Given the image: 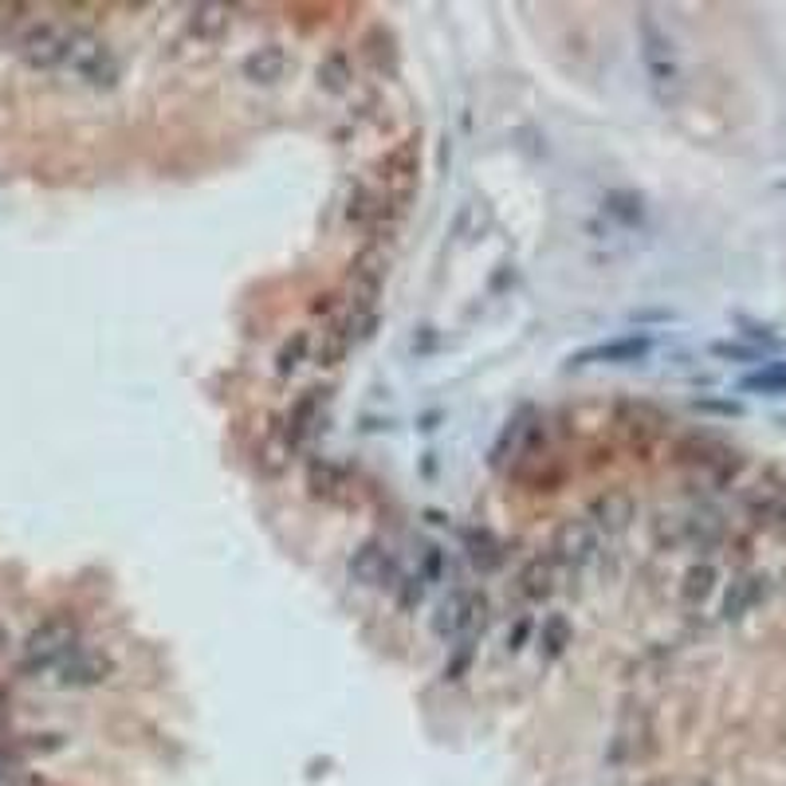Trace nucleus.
Returning a JSON list of instances; mask_svg holds the SVG:
<instances>
[{
	"instance_id": "7c9ffc66",
	"label": "nucleus",
	"mask_w": 786,
	"mask_h": 786,
	"mask_svg": "<svg viewBox=\"0 0 786 786\" xmlns=\"http://www.w3.org/2000/svg\"><path fill=\"white\" fill-rule=\"evenodd\" d=\"M472 656H476V637H464V641H452V653L445 661V681L457 684L469 676L472 669Z\"/></svg>"
},
{
	"instance_id": "cd10ccee",
	"label": "nucleus",
	"mask_w": 786,
	"mask_h": 786,
	"mask_svg": "<svg viewBox=\"0 0 786 786\" xmlns=\"http://www.w3.org/2000/svg\"><path fill=\"white\" fill-rule=\"evenodd\" d=\"M307 350H311V335L307 330H291V338H283V347L276 350V374L291 378L307 362Z\"/></svg>"
},
{
	"instance_id": "4468645a",
	"label": "nucleus",
	"mask_w": 786,
	"mask_h": 786,
	"mask_svg": "<svg viewBox=\"0 0 786 786\" xmlns=\"http://www.w3.org/2000/svg\"><path fill=\"white\" fill-rule=\"evenodd\" d=\"M111 673H114L111 656H106V653H99V649H87V645H79L76 653L67 656L64 665H59L52 676H56V684H59V688H91V684H103Z\"/></svg>"
},
{
	"instance_id": "7ed1b4c3",
	"label": "nucleus",
	"mask_w": 786,
	"mask_h": 786,
	"mask_svg": "<svg viewBox=\"0 0 786 786\" xmlns=\"http://www.w3.org/2000/svg\"><path fill=\"white\" fill-rule=\"evenodd\" d=\"M87 87H114L119 83V56L111 52L106 40H99L94 32L71 29V44H67V64Z\"/></svg>"
},
{
	"instance_id": "dca6fc26",
	"label": "nucleus",
	"mask_w": 786,
	"mask_h": 786,
	"mask_svg": "<svg viewBox=\"0 0 786 786\" xmlns=\"http://www.w3.org/2000/svg\"><path fill=\"white\" fill-rule=\"evenodd\" d=\"M786 504V480L778 469H767L755 484L743 492V512L755 519V524H771L778 519V507Z\"/></svg>"
},
{
	"instance_id": "0eeeda50",
	"label": "nucleus",
	"mask_w": 786,
	"mask_h": 786,
	"mask_svg": "<svg viewBox=\"0 0 786 786\" xmlns=\"http://www.w3.org/2000/svg\"><path fill=\"white\" fill-rule=\"evenodd\" d=\"M676 460L681 464H700L716 476V484H728V480L740 476L743 457L736 449H728L723 440L708 437V433H693V437L676 440Z\"/></svg>"
},
{
	"instance_id": "473e14b6",
	"label": "nucleus",
	"mask_w": 786,
	"mask_h": 786,
	"mask_svg": "<svg viewBox=\"0 0 786 786\" xmlns=\"http://www.w3.org/2000/svg\"><path fill=\"white\" fill-rule=\"evenodd\" d=\"M606 201H609V205H606L609 213H614V216H621V221H626V225H633L637 216H641V209H626V205H641V196H633V193H609Z\"/></svg>"
},
{
	"instance_id": "aec40b11",
	"label": "nucleus",
	"mask_w": 786,
	"mask_h": 786,
	"mask_svg": "<svg viewBox=\"0 0 786 786\" xmlns=\"http://www.w3.org/2000/svg\"><path fill=\"white\" fill-rule=\"evenodd\" d=\"M186 29L196 44H221L233 29V9H225V4H193Z\"/></svg>"
},
{
	"instance_id": "4c0bfd02",
	"label": "nucleus",
	"mask_w": 786,
	"mask_h": 786,
	"mask_svg": "<svg viewBox=\"0 0 786 786\" xmlns=\"http://www.w3.org/2000/svg\"><path fill=\"white\" fill-rule=\"evenodd\" d=\"M9 645V633H4V626H0V649Z\"/></svg>"
},
{
	"instance_id": "f3484780",
	"label": "nucleus",
	"mask_w": 786,
	"mask_h": 786,
	"mask_svg": "<svg viewBox=\"0 0 786 786\" xmlns=\"http://www.w3.org/2000/svg\"><path fill=\"white\" fill-rule=\"evenodd\" d=\"M347 571H350V579H355L358 586L374 590V586H385V582L393 586V574H397V566H393V559L385 554V547L378 543V539H366V543L358 547L355 554H350Z\"/></svg>"
},
{
	"instance_id": "6ab92c4d",
	"label": "nucleus",
	"mask_w": 786,
	"mask_h": 786,
	"mask_svg": "<svg viewBox=\"0 0 786 786\" xmlns=\"http://www.w3.org/2000/svg\"><path fill=\"white\" fill-rule=\"evenodd\" d=\"M767 594H771V579H767V574H740V579L728 586V594H723L720 618L723 621L748 618L759 602H767Z\"/></svg>"
},
{
	"instance_id": "39448f33",
	"label": "nucleus",
	"mask_w": 786,
	"mask_h": 786,
	"mask_svg": "<svg viewBox=\"0 0 786 786\" xmlns=\"http://www.w3.org/2000/svg\"><path fill=\"white\" fill-rule=\"evenodd\" d=\"M385 283V252L378 244L362 248L350 263L347 276V295H350V315H378V300H382Z\"/></svg>"
},
{
	"instance_id": "e433bc0d",
	"label": "nucleus",
	"mask_w": 786,
	"mask_h": 786,
	"mask_svg": "<svg viewBox=\"0 0 786 786\" xmlns=\"http://www.w3.org/2000/svg\"><path fill=\"white\" fill-rule=\"evenodd\" d=\"M778 524H783V531H786V504L778 507Z\"/></svg>"
},
{
	"instance_id": "bb28decb",
	"label": "nucleus",
	"mask_w": 786,
	"mask_h": 786,
	"mask_svg": "<svg viewBox=\"0 0 786 786\" xmlns=\"http://www.w3.org/2000/svg\"><path fill=\"white\" fill-rule=\"evenodd\" d=\"M307 487L315 499H338V492L347 487V472L330 464V460H315L307 469Z\"/></svg>"
},
{
	"instance_id": "f257e3e1",
	"label": "nucleus",
	"mask_w": 786,
	"mask_h": 786,
	"mask_svg": "<svg viewBox=\"0 0 786 786\" xmlns=\"http://www.w3.org/2000/svg\"><path fill=\"white\" fill-rule=\"evenodd\" d=\"M637 56H641L645 83L656 103L676 106V99H681L684 91V71H681V59H676L673 40L656 24L653 12H641V16H637Z\"/></svg>"
},
{
	"instance_id": "9d476101",
	"label": "nucleus",
	"mask_w": 786,
	"mask_h": 786,
	"mask_svg": "<svg viewBox=\"0 0 786 786\" xmlns=\"http://www.w3.org/2000/svg\"><path fill=\"white\" fill-rule=\"evenodd\" d=\"M378 169H382L385 193L405 201V196L413 193V186H417V173H422V146H417V138L397 142V146L378 161Z\"/></svg>"
},
{
	"instance_id": "ddd939ff",
	"label": "nucleus",
	"mask_w": 786,
	"mask_h": 786,
	"mask_svg": "<svg viewBox=\"0 0 786 786\" xmlns=\"http://www.w3.org/2000/svg\"><path fill=\"white\" fill-rule=\"evenodd\" d=\"M323 405H327V390H307L295 397L288 422H283V449L300 452L303 445H307L311 433H315L318 422H323Z\"/></svg>"
},
{
	"instance_id": "b1692460",
	"label": "nucleus",
	"mask_w": 786,
	"mask_h": 786,
	"mask_svg": "<svg viewBox=\"0 0 786 786\" xmlns=\"http://www.w3.org/2000/svg\"><path fill=\"white\" fill-rule=\"evenodd\" d=\"M350 350H355V338H350L347 318H343V323H330V327L323 330V338H318V350H315V362L323 366V370H335V366L347 362Z\"/></svg>"
},
{
	"instance_id": "72a5a7b5",
	"label": "nucleus",
	"mask_w": 786,
	"mask_h": 786,
	"mask_svg": "<svg viewBox=\"0 0 786 786\" xmlns=\"http://www.w3.org/2000/svg\"><path fill=\"white\" fill-rule=\"evenodd\" d=\"M422 598H425V579H422V574H409V579H402V590H397V606L413 609V606H422Z\"/></svg>"
},
{
	"instance_id": "c756f323",
	"label": "nucleus",
	"mask_w": 786,
	"mask_h": 786,
	"mask_svg": "<svg viewBox=\"0 0 786 786\" xmlns=\"http://www.w3.org/2000/svg\"><path fill=\"white\" fill-rule=\"evenodd\" d=\"M743 393H786V362H767L763 370H755V374H748L740 382Z\"/></svg>"
},
{
	"instance_id": "f03ea898",
	"label": "nucleus",
	"mask_w": 786,
	"mask_h": 786,
	"mask_svg": "<svg viewBox=\"0 0 786 786\" xmlns=\"http://www.w3.org/2000/svg\"><path fill=\"white\" fill-rule=\"evenodd\" d=\"M79 649V626L64 614L40 621L36 629L24 641V653H20V669L29 676H47L64 665L67 656Z\"/></svg>"
},
{
	"instance_id": "2f4dec72",
	"label": "nucleus",
	"mask_w": 786,
	"mask_h": 786,
	"mask_svg": "<svg viewBox=\"0 0 786 786\" xmlns=\"http://www.w3.org/2000/svg\"><path fill=\"white\" fill-rule=\"evenodd\" d=\"M711 355L731 362H763V347H743V343H711Z\"/></svg>"
},
{
	"instance_id": "2eb2a0df",
	"label": "nucleus",
	"mask_w": 786,
	"mask_h": 786,
	"mask_svg": "<svg viewBox=\"0 0 786 786\" xmlns=\"http://www.w3.org/2000/svg\"><path fill=\"white\" fill-rule=\"evenodd\" d=\"M586 519L598 535H621L637 519V499L621 487H609L586 507Z\"/></svg>"
},
{
	"instance_id": "20e7f679",
	"label": "nucleus",
	"mask_w": 786,
	"mask_h": 786,
	"mask_svg": "<svg viewBox=\"0 0 786 786\" xmlns=\"http://www.w3.org/2000/svg\"><path fill=\"white\" fill-rule=\"evenodd\" d=\"M484 626H487L484 590H452L449 598L440 602L437 618H433V633L440 641H464V637H476Z\"/></svg>"
},
{
	"instance_id": "c85d7f7f",
	"label": "nucleus",
	"mask_w": 786,
	"mask_h": 786,
	"mask_svg": "<svg viewBox=\"0 0 786 786\" xmlns=\"http://www.w3.org/2000/svg\"><path fill=\"white\" fill-rule=\"evenodd\" d=\"M469 559L476 562L480 571L492 574L499 571V562H504V547L492 531H469Z\"/></svg>"
},
{
	"instance_id": "6e6552de",
	"label": "nucleus",
	"mask_w": 786,
	"mask_h": 786,
	"mask_svg": "<svg viewBox=\"0 0 786 786\" xmlns=\"http://www.w3.org/2000/svg\"><path fill=\"white\" fill-rule=\"evenodd\" d=\"M598 554V531L590 527V519H566L551 539V559L554 566L566 571H582L590 559Z\"/></svg>"
},
{
	"instance_id": "f8f14e48",
	"label": "nucleus",
	"mask_w": 786,
	"mask_h": 786,
	"mask_svg": "<svg viewBox=\"0 0 786 786\" xmlns=\"http://www.w3.org/2000/svg\"><path fill=\"white\" fill-rule=\"evenodd\" d=\"M653 350V338L649 335H621L609 338V343H598V347H586L579 355H571V370H582V366L606 362V366H633L641 358H649Z\"/></svg>"
},
{
	"instance_id": "a211bd4d",
	"label": "nucleus",
	"mask_w": 786,
	"mask_h": 786,
	"mask_svg": "<svg viewBox=\"0 0 786 786\" xmlns=\"http://www.w3.org/2000/svg\"><path fill=\"white\" fill-rule=\"evenodd\" d=\"M291 67V56L283 44H263L256 47V52H248L240 64V76L248 79L252 87H276L283 76H288Z\"/></svg>"
},
{
	"instance_id": "412c9836",
	"label": "nucleus",
	"mask_w": 786,
	"mask_h": 786,
	"mask_svg": "<svg viewBox=\"0 0 786 786\" xmlns=\"http://www.w3.org/2000/svg\"><path fill=\"white\" fill-rule=\"evenodd\" d=\"M554 582H559L554 559L551 554H535L524 571H519V579H515V590H519V598L524 602H547L554 594Z\"/></svg>"
},
{
	"instance_id": "9b49d317",
	"label": "nucleus",
	"mask_w": 786,
	"mask_h": 786,
	"mask_svg": "<svg viewBox=\"0 0 786 786\" xmlns=\"http://www.w3.org/2000/svg\"><path fill=\"white\" fill-rule=\"evenodd\" d=\"M614 425H618V433L629 440V449L649 452L653 440L661 437V429H665V413L653 409L649 402H621Z\"/></svg>"
},
{
	"instance_id": "1a4fd4ad",
	"label": "nucleus",
	"mask_w": 786,
	"mask_h": 786,
	"mask_svg": "<svg viewBox=\"0 0 786 786\" xmlns=\"http://www.w3.org/2000/svg\"><path fill=\"white\" fill-rule=\"evenodd\" d=\"M676 519V535L673 543H688L693 551L708 554L728 539V519H723L716 507H696L688 515H673Z\"/></svg>"
},
{
	"instance_id": "423d86ee",
	"label": "nucleus",
	"mask_w": 786,
	"mask_h": 786,
	"mask_svg": "<svg viewBox=\"0 0 786 786\" xmlns=\"http://www.w3.org/2000/svg\"><path fill=\"white\" fill-rule=\"evenodd\" d=\"M67 44H71V32H64L52 20H36V24L20 32L16 56L29 67H36V71H56V67L67 64Z\"/></svg>"
},
{
	"instance_id": "c9c22d12",
	"label": "nucleus",
	"mask_w": 786,
	"mask_h": 786,
	"mask_svg": "<svg viewBox=\"0 0 786 786\" xmlns=\"http://www.w3.org/2000/svg\"><path fill=\"white\" fill-rule=\"evenodd\" d=\"M440 566H445V559H440V551H429V554H425V571H417V574H422L425 582H433V579H437V574H440Z\"/></svg>"
},
{
	"instance_id": "5701e85b",
	"label": "nucleus",
	"mask_w": 786,
	"mask_h": 786,
	"mask_svg": "<svg viewBox=\"0 0 786 786\" xmlns=\"http://www.w3.org/2000/svg\"><path fill=\"white\" fill-rule=\"evenodd\" d=\"M382 209H385V196L382 193H374V189L362 186V181H355V186H350V196H347V221H350V225L370 228V233H374Z\"/></svg>"
},
{
	"instance_id": "58836bf2",
	"label": "nucleus",
	"mask_w": 786,
	"mask_h": 786,
	"mask_svg": "<svg viewBox=\"0 0 786 786\" xmlns=\"http://www.w3.org/2000/svg\"><path fill=\"white\" fill-rule=\"evenodd\" d=\"M783 582H786V571H783Z\"/></svg>"
},
{
	"instance_id": "a878e982",
	"label": "nucleus",
	"mask_w": 786,
	"mask_h": 786,
	"mask_svg": "<svg viewBox=\"0 0 786 786\" xmlns=\"http://www.w3.org/2000/svg\"><path fill=\"white\" fill-rule=\"evenodd\" d=\"M315 79H318V87H323L327 94H343V91H347L350 79H355V67H350L347 52H330V56H323Z\"/></svg>"
},
{
	"instance_id": "4be33fe9",
	"label": "nucleus",
	"mask_w": 786,
	"mask_h": 786,
	"mask_svg": "<svg viewBox=\"0 0 786 786\" xmlns=\"http://www.w3.org/2000/svg\"><path fill=\"white\" fill-rule=\"evenodd\" d=\"M574 641V626L566 614H547L543 626H539V633H535V649H539V661L543 665H551V661H559L566 649H571Z\"/></svg>"
},
{
	"instance_id": "393cba45",
	"label": "nucleus",
	"mask_w": 786,
	"mask_h": 786,
	"mask_svg": "<svg viewBox=\"0 0 786 786\" xmlns=\"http://www.w3.org/2000/svg\"><path fill=\"white\" fill-rule=\"evenodd\" d=\"M716 582H720V571H716L711 562H696V566H688L681 579V602L684 606H704V602L711 598Z\"/></svg>"
},
{
	"instance_id": "f704fd0d",
	"label": "nucleus",
	"mask_w": 786,
	"mask_h": 786,
	"mask_svg": "<svg viewBox=\"0 0 786 786\" xmlns=\"http://www.w3.org/2000/svg\"><path fill=\"white\" fill-rule=\"evenodd\" d=\"M527 633H531V621L519 618V626H515L512 633H507V649H512V653H515V649H524V637H527Z\"/></svg>"
}]
</instances>
